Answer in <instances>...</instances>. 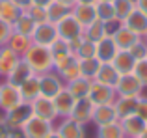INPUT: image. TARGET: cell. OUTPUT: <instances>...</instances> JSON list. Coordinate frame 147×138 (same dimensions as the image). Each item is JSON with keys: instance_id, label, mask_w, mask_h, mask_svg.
<instances>
[{"instance_id": "17", "label": "cell", "mask_w": 147, "mask_h": 138, "mask_svg": "<svg viewBox=\"0 0 147 138\" xmlns=\"http://www.w3.org/2000/svg\"><path fill=\"white\" fill-rule=\"evenodd\" d=\"M52 103H54V108H56V112H58V114H65V116H71L73 108H75L76 99L73 97V95L69 93L67 90H61L60 93H58L56 97L52 99Z\"/></svg>"}, {"instance_id": "27", "label": "cell", "mask_w": 147, "mask_h": 138, "mask_svg": "<svg viewBox=\"0 0 147 138\" xmlns=\"http://www.w3.org/2000/svg\"><path fill=\"white\" fill-rule=\"evenodd\" d=\"M47 13H49V21H52V24H56L58 21H61L63 17H67L71 13V6H65L58 0H52L47 6Z\"/></svg>"}, {"instance_id": "42", "label": "cell", "mask_w": 147, "mask_h": 138, "mask_svg": "<svg viewBox=\"0 0 147 138\" xmlns=\"http://www.w3.org/2000/svg\"><path fill=\"white\" fill-rule=\"evenodd\" d=\"M11 37V30H9V24H7L6 21H2L0 19V45L2 43H7Z\"/></svg>"}, {"instance_id": "30", "label": "cell", "mask_w": 147, "mask_h": 138, "mask_svg": "<svg viewBox=\"0 0 147 138\" xmlns=\"http://www.w3.org/2000/svg\"><path fill=\"white\" fill-rule=\"evenodd\" d=\"M100 66V62L97 58H88V60H80L78 62V67H80V76L82 78H95V73Z\"/></svg>"}, {"instance_id": "48", "label": "cell", "mask_w": 147, "mask_h": 138, "mask_svg": "<svg viewBox=\"0 0 147 138\" xmlns=\"http://www.w3.org/2000/svg\"><path fill=\"white\" fill-rule=\"evenodd\" d=\"M50 2H52V0H32V4H36V6H43V7H47Z\"/></svg>"}, {"instance_id": "41", "label": "cell", "mask_w": 147, "mask_h": 138, "mask_svg": "<svg viewBox=\"0 0 147 138\" xmlns=\"http://www.w3.org/2000/svg\"><path fill=\"white\" fill-rule=\"evenodd\" d=\"M129 52L134 56V60H136V62H138V60H144L145 56H147V49L140 43V41H138L136 45H132V47L129 49Z\"/></svg>"}, {"instance_id": "47", "label": "cell", "mask_w": 147, "mask_h": 138, "mask_svg": "<svg viewBox=\"0 0 147 138\" xmlns=\"http://www.w3.org/2000/svg\"><path fill=\"white\" fill-rule=\"evenodd\" d=\"M136 4H138V9L144 11V13L147 15V0H136Z\"/></svg>"}, {"instance_id": "15", "label": "cell", "mask_w": 147, "mask_h": 138, "mask_svg": "<svg viewBox=\"0 0 147 138\" xmlns=\"http://www.w3.org/2000/svg\"><path fill=\"white\" fill-rule=\"evenodd\" d=\"M61 91V84L60 78L54 75H45L39 78V95L47 99H54L58 93Z\"/></svg>"}, {"instance_id": "9", "label": "cell", "mask_w": 147, "mask_h": 138, "mask_svg": "<svg viewBox=\"0 0 147 138\" xmlns=\"http://www.w3.org/2000/svg\"><path fill=\"white\" fill-rule=\"evenodd\" d=\"M115 88L121 93V97H136L142 91V82L136 78L134 73H130V75H121V78H119Z\"/></svg>"}, {"instance_id": "54", "label": "cell", "mask_w": 147, "mask_h": 138, "mask_svg": "<svg viewBox=\"0 0 147 138\" xmlns=\"http://www.w3.org/2000/svg\"><path fill=\"white\" fill-rule=\"evenodd\" d=\"M145 123H147V121H145Z\"/></svg>"}, {"instance_id": "43", "label": "cell", "mask_w": 147, "mask_h": 138, "mask_svg": "<svg viewBox=\"0 0 147 138\" xmlns=\"http://www.w3.org/2000/svg\"><path fill=\"white\" fill-rule=\"evenodd\" d=\"M136 116H140L142 120H145V121H147V99H138Z\"/></svg>"}, {"instance_id": "1", "label": "cell", "mask_w": 147, "mask_h": 138, "mask_svg": "<svg viewBox=\"0 0 147 138\" xmlns=\"http://www.w3.org/2000/svg\"><path fill=\"white\" fill-rule=\"evenodd\" d=\"M26 62L32 67V71H39L45 73L52 67V54H50V49L43 47V45H34L26 51Z\"/></svg>"}, {"instance_id": "4", "label": "cell", "mask_w": 147, "mask_h": 138, "mask_svg": "<svg viewBox=\"0 0 147 138\" xmlns=\"http://www.w3.org/2000/svg\"><path fill=\"white\" fill-rule=\"evenodd\" d=\"M32 36H34L36 45H43V47H50V45L60 37V36H58V30H56V24H52V22L37 24Z\"/></svg>"}, {"instance_id": "37", "label": "cell", "mask_w": 147, "mask_h": 138, "mask_svg": "<svg viewBox=\"0 0 147 138\" xmlns=\"http://www.w3.org/2000/svg\"><path fill=\"white\" fill-rule=\"evenodd\" d=\"M76 56H78L80 60H88V58H95V43L90 39H86V37H82V41H80L78 49H76Z\"/></svg>"}, {"instance_id": "10", "label": "cell", "mask_w": 147, "mask_h": 138, "mask_svg": "<svg viewBox=\"0 0 147 138\" xmlns=\"http://www.w3.org/2000/svg\"><path fill=\"white\" fill-rule=\"evenodd\" d=\"M93 110H95V105L88 97L76 99L75 108H73V112H71V120H75V121H78V123L84 125V123H88V121H91Z\"/></svg>"}, {"instance_id": "34", "label": "cell", "mask_w": 147, "mask_h": 138, "mask_svg": "<svg viewBox=\"0 0 147 138\" xmlns=\"http://www.w3.org/2000/svg\"><path fill=\"white\" fill-rule=\"evenodd\" d=\"M86 34H88V37L86 39H90V41H93V43H97L99 39H102L104 36H106V32H104V22L102 21H93L90 26H86Z\"/></svg>"}, {"instance_id": "49", "label": "cell", "mask_w": 147, "mask_h": 138, "mask_svg": "<svg viewBox=\"0 0 147 138\" xmlns=\"http://www.w3.org/2000/svg\"><path fill=\"white\" fill-rule=\"evenodd\" d=\"M58 2H61V4H65V6H71L75 0H58Z\"/></svg>"}, {"instance_id": "3", "label": "cell", "mask_w": 147, "mask_h": 138, "mask_svg": "<svg viewBox=\"0 0 147 138\" xmlns=\"http://www.w3.org/2000/svg\"><path fill=\"white\" fill-rule=\"evenodd\" d=\"M56 30H58V36H60L61 39L73 41V39H76V37H80L82 26H80V22L69 13L67 17H63L61 21L56 22Z\"/></svg>"}, {"instance_id": "24", "label": "cell", "mask_w": 147, "mask_h": 138, "mask_svg": "<svg viewBox=\"0 0 147 138\" xmlns=\"http://www.w3.org/2000/svg\"><path fill=\"white\" fill-rule=\"evenodd\" d=\"M115 114L117 118H129L132 114H136V108H138V97H121L117 103H115Z\"/></svg>"}, {"instance_id": "23", "label": "cell", "mask_w": 147, "mask_h": 138, "mask_svg": "<svg viewBox=\"0 0 147 138\" xmlns=\"http://www.w3.org/2000/svg\"><path fill=\"white\" fill-rule=\"evenodd\" d=\"M21 15H22L21 7L15 6L11 0H2V2H0V19L6 21L7 24H15Z\"/></svg>"}, {"instance_id": "25", "label": "cell", "mask_w": 147, "mask_h": 138, "mask_svg": "<svg viewBox=\"0 0 147 138\" xmlns=\"http://www.w3.org/2000/svg\"><path fill=\"white\" fill-rule=\"evenodd\" d=\"M90 86H91V82L88 78L78 76V78H75V80H71V82H69L67 91L75 99H84V97H88V93H90Z\"/></svg>"}, {"instance_id": "14", "label": "cell", "mask_w": 147, "mask_h": 138, "mask_svg": "<svg viewBox=\"0 0 147 138\" xmlns=\"http://www.w3.org/2000/svg\"><path fill=\"white\" fill-rule=\"evenodd\" d=\"M110 64L115 67V71H117L119 75H130V73L134 71L136 60H134V56L130 54L129 51H117V54L114 56V60H112Z\"/></svg>"}, {"instance_id": "26", "label": "cell", "mask_w": 147, "mask_h": 138, "mask_svg": "<svg viewBox=\"0 0 147 138\" xmlns=\"http://www.w3.org/2000/svg\"><path fill=\"white\" fill-rule=\"evenodd\" d=\"M17 64H19V58H17V52L15 51H11L9 47L4 49V51H0V73L9 75Z\"/></svg>"}, {"instance_id": "2", "label": "cell", "mask_w": 147, "mask_h": 138, "mask_svg": "<svg viewBox=\"0 0 147 138\" xmlns=\"http://www.w3.org/2000/svg\"><path fill=\"white\" fill-rule=\"evenodd\" d=\"M32 116H34L32 105H30V103H21L19 106H15V108H11L9 112H6V121H4V123L7 125V129L22 127Z\"/></svg>"}, {"instance_id": "50", "label": "cell", "mask_w": 147, "mask_h": 138, "mask_svg": "<svg viewBox=\"0 0 147 138\" xmlns=\"http://www.w3.org/2000/svg\"><path fill=\"white\" fill-rule=\"evenodd\" d=\"M47 138H61V136H60V135H58V133H50V135H49Z\"/></svg>"}, {"instance_id": "13", "label": "cell", "mask_w": 147, "mask_h": 138, "mask_svg": "<svg viewBox=\"0 0 147 138\" xmlns=\"http://www.w3.org/2000/svg\"><path fill=\"white\" fill-rule=\"evenodd\" d=\"M112 39L115 41L119 51H129L132 45H136L138 41H140V37H138V34H134L132 30H129L127 26H121V28H117L112 34Z\"/></svg>"}, {"instance_id": "45", "label": "cell", "mask_w": 147, "mask_h": 138, "mask_svg": "<svg viewBox=\"0 0 147 138\" xmlns=\"http://www.w3.org/2000/svg\"><path fill=\"white\" fill-rule=\"evenodd\" d=\"M11 2H13L15 6H19L21 9H24V7L28 9V7L32 6V0H11Z\"/></svg>"}, {"instance_id": "6", "label": "cell", "mask_w": 147, "mask_h": 138, "mask_svg": "<svg viewBox=\"0 0 147 138\" xmlns=\"http://www.w3.org/2000/svg\"><path fill=\"white\" fill-rule=\"evenodd\" d=\"M22 129H24V133H26L28 138H47L50 133H52L49 121L41 120V118H37V116L30 118V120L22 125Z\"/></svg>"}, {"instance_id": "16", "label": "cell", "mask_w": 147, "mask_h": 138, "mask_svg": "<svg viewBox=\"0 0 147 138\" xmlns=\"http://www.w3.org/2000/svg\"><path fill=\"white\" fill-rule=\"evenodd\" d=\"M91 120H93V123L97 127H100V125H108V123L117 121V114H115V108L112 105H100V106H95Z\"/></svg>"}, {"instance_id": "19", "label": "cell", "mask_w": 147, "mask_h": 138, "mask_svg": "<svg viewBox=\"0 0 147 138\" xmlns=\"http://www.w3.org/2000/svg\"><path fill=\"white\" fill-rule=\"evenodd\" d=\"M121 129H123V133H127V135L138 138L147 129V123H145V120H142L140 116L132 114V116H129V118H123Z\"/></svg>"}, {"instance_id": "53", "label": "cell", "mask_w": 147, "mask_h": 138, "mask_svg": "<svg viewBox=\"0 0 147 138\" xmlns=\"http://www.w3.org/2000/svg\"><path fill=\"white\" fill-rule=\"evenodd\" d=\"M99 2H112V0H99Z\"/></svg>"}, {"instance_id": "31", "label": "cell", "mask_w": 147, "mask_h": 138, "mask_svg": "<svg viewBox=\"0 0 147 138\" xmlns=\"http://www.w3.org/2000/svg\"><path fill=\"white\" fill-rule=\"evenodd\" d=\"M13 26H15V30H17V34L30 37V36L34 34V30H36V26H37V24L28 17V15H21V17H19V21L15 22Z\"/></svg>"}, {"instance_id": "12", "label": "cell", "mask_w": 147, "mask_h": 138, "mask_svg": "<svg viewBox=\"0 0 147 138\" xmlns=\"http://www.w3.org/2000/svg\"><path fill=\"white\" fill-rule=\"evenodd\" d=\"M119 78H121V75L115 71V67L112 66L110 62L100 64L99 69H97V73H95V80L100 82V84H104V86H110V88L117 86Z\"/></svg>"}, {"instance_id": "21", "label": "cell", "mask_w": 147, "mask_h": 138, "mask_svg": "<svg viewBox=\"0 0 147 138\" xmlns=\"http://www.w3.org/2000/svg\"><path fill=\"white\" fill-rule=\"evenodd\" d=\"M73 17L80 22V26H90L93 21H97V13H95L93 4H78L73 13Z\"/></svg>"}, {"instance_id": "20", "label": "cell", "mask_w": 147, "mask_h": 138, "mask_svg": "<svg viewBox=\"0 0 147 138\" xmlns=\"http://www.w3.org/2000/svg\"><path fill=\"white\" fill-rule=\"evenodd\" d=\"M125 26L129 30H132L134 34L147 32V15L140 9H132V13L125 19Z\"/></svg>"}, {"instance_id": "51", "label": "cell", "mask_w": 147, "mask_h": 138, "mask_svg": "<svg viewBox=\"0 0 147 138\" xmlns=\"http://www.w3.org/2000/svg\"><path fill=\"white\" fill-rule=\"evenodd\" d=\"M78 2H80V4H93L95 0H78Z\"/></svg>"}, {"instance_id": "36", "label": "cell", "mask_w": 147, "mask_h": 138, "mask_svg": "<svg viewBox=\"0 0 147 138\" xmlns=\"http://www.w3.org/2000/svg\"><path fill=\"white\" fill-rule=\"evenodd\" d=\"M95 13H97V19H99V21H102V22L115 19V13H114V6H112V2H99L97 6H95Z\"/></svg>"}, {"instance_id": "8", "label": "cell", "mask_w": 147, "mask_h": 138, "mask_svg": "<svg viewBox=\"0 0 147 138\" xmlns=\"http://www.w3.org/2000/svg\"><path fill=\"white\" fill-rule=\"evenodd\" d=\"M88 99L93 103L95 106L100 105H110L112 99H114V93H112L110 86H104L100 82H93L90 86V93H88Z\"/></svg>"}, {"instance_id": "40", "label": "cell", "mask_w": 147, "mask_h": 138, "mask_svg": "<svg viewBox=\"0 0 147 138\" xmlns=\"http://www.w3.org/2000/svg\"><path fill=\"white\" fill-rule=\"evenodd\" d=\"M61 76H63V78H67L69 82H71V80H75V78H78L80 76V67H78V62H76V60H73L71 64H69L67 67L65 69H61Z\"/></svg>"}, {"instance_id": "28", "label": "cell", "mask_w": 147, "mask_h": 138, "mask_svg": "<svg viewBox=\"0 0 147 138\" xmlns=\"http://www.w3.org/2000/svg\"><path fill=\"white\" fill-rule=\"evenodd\" d=\"M58 135L61 138H82V123H78L75 120H67L61 123Z\"/></svg>"}, {"instance_id": "35", "label": "cell", "mask_w": 147, "mask_h": 138, "mask_svg": "<svg viewBox=\"0 0 147 138\" xmlns=\"http://www.w3.org/2000/svg\"><path fill=\"white\" fill-rule=\"evenodd\" d=\"M28 17L32 19L36 24H43V22H49V13H47V7H43V6H36V4H32V6L28 7Z\"/></svg>"}, {"instance_id": "7", "label": "cell", "mask_w": 147, "mask_h": 138, "mask_svg": "<svg viewBox=\"0 0 147 138\" xmlns=\"http://www.w3.org/2000/svg\"><path fill=\"white\" fill-rule=\"evenodd\" d=\"M21 103H22V99H21V93H19V88L11 86L9 82L0 86V106L6 112H9L11 108L19 106Z\"/></svg>"}, {"instance_id": "22", "label": "cell", "mask_w": 147, "mask_h": 138, "mask_svg": "<svg viewBox=\"0 0 147 138\" xmlns=\"http://www.w3.org/2000/svg\"><path fill=\"white\" fill-rule=\"evenodd\" d=\"M7 76H9V80H7V82H9L11 86L19 88L26 78H30V76H32V67L28 66V62H26V60H24V62H19L17 66H15V69Z\"/></svg>"}, {"instance_id": "5", "label": "cell", "mask_w": 147, "mask_h": 138, "mask_svg": "<svg viewBox=\"0 0 147 138\" xmlns=\"http://www.w3.org/2000/svg\"><path fill=\"white\" fill-rule=\"evenodd\" d=\"M117 45H115V41L112 39V36H104L102 39H99L97 43H95V58L99 60L100 64L104 62H112L114 60V56L117 54Z\"/></svg>"}, {"instance_id": "32", "label": "cell", "mask_w": 147, "mask_h": 138, "mask_svg": "<svg viewBox=\"0 0 147 138\" xmlns=\"http://www.w3.org/2000/svg\"><path fill=\"white\" fill-rule=\"evenodd\" d=\"M9 49L15 51L17 54H26V51L30 49V39L21 34H13L9 37Z\"/></svg>"}, {"instance_id": "38", "label": "cell", "mask_w": 147, "mask_h": 138, "mask_svg": "<svg viewBox=\"0 0 147 138\" xmlns=\"http://www.w3.org/2000/svg\"><path fill=\"white\" fill-rule=\"evenodd\" d=\"M50 54H52V60L54 58H60V56L71 54V51H69V43L65 39H61V37H58V39L50 45Z\"/></svg>"}, {"instance_id": "11", "label": "cell", "mask_w": 147, "mask_h": 138, "mask_svg": "<svg viewBox=\"0 0 147 138\" xmlns=\"http://www.w3.org/2000/svg\"><path fill=\"white\" fill-rule=\"evenodd\" d=\"M32 110H34V116L41 118V120L45 121H50L56 118V108H54V103L52 99H47V97H37L32 101Z\"/></svg>"}, {"instance_id": "55", "label": "cell", "mask_w": 147, "mask_h": 138, "mask_svg": "<svg viewBox=\"0 0 147 138\" xmlns=\"http://www.w3.org/2000/svg\"><path fill=\"white\" fill-rule=\"evenodd\" d=\"M145 58H147V56H145Z\"/></svg>"}, {"instance_id": "46", "label": "cell", "mask_w": 147, "mask_h": 138, "mask_svg": "<svg viewBox=\"0 0 147 138\" xmlns=\"http://www.w3.org/2000/svg\"><path fill=\"white\" fill-rule=\"evenodd\" d=\"M7 133H9V129H7V125L0 121V138H7Z\"/></svg>"}, {"instance_id": "39", "label": "cell", "mask_w": 147, "mask_h": 138, "mask_svg": "<svg viewBox=\"0 0 147 138\" xmlns=\"http://www.w3.org/2000/svg\"><path fill=\"white\" fill-rule=\"evenodd\" d=\"M134 75H136V78L142 82V86H147V58L144 60H138L136 66H134Z\"/></svg>"}, {"instance_id": "52", "label": "cell", "mask_w": 147, "mask_h": 138, "mask_svg": "<svg viewBox=\"0 0 147 138\" xmlns=\"http://www.w3.org/2000/svg\"><path fill=\"white\" fill-rule=\"evenodd\" d=\"M138 138H147V129H145V131H144V133H142V135H140V136H138Z\"/></svg>"}, {"instance_id": "18", "label": "cell", "mask_w": 147, "mask_h": 138, "mask_svg": "<svg viewBox=\"0 0 147 138\" xmlns=\"http://www.w3.org/2000/svg\"><path fill=\"white\" fill-rule=\"evenodd\" d=\"M19 93H21L22 103H32L34 99L39 97V78L30 76L19 86Z\"/></svg>"}, {"instance_id": "29", "label": "cell", "mask_w": 147, "mask_h": 138, "mask_svg": "<svg viewBox=\"0 0 147 138\" xmlns=\"http://www.w3.org/2000/svg\"><path fill=\"white\" fill-rule=\"evenodd\" d=\"M112 6H114L115 19H119V21H125L134 9L132 0H112Z\"/></svg>"}, {"instance_id": "33", "label": "cell", "mask_w": 147, "mask_h": 138, "mask_svg": "<svg viewBox=\"0 0 147 138\" xmlns=\"http://www.w3.org/2000/svg\"><path fill=\"white\" fill-rule=\"evenodd\" d=\"M97 138H123V129L121 125H117V121L108 123V125H100Z\"/></svg>"}, {"instance_id": "44", "label": "cell", "mask_w": 147, "mask_h": 138, "mask_svg": "<svg viewBox=\"0 0 147 138\" xmlns=\"http://www.w3.org/2000/svg\"><path fill=\"white\" fill-rule=\"evenodd\" d=\"M7 138H28V136H26V133H24L22 127H13L7 133Z\"/></svg>"}]
</instances>
